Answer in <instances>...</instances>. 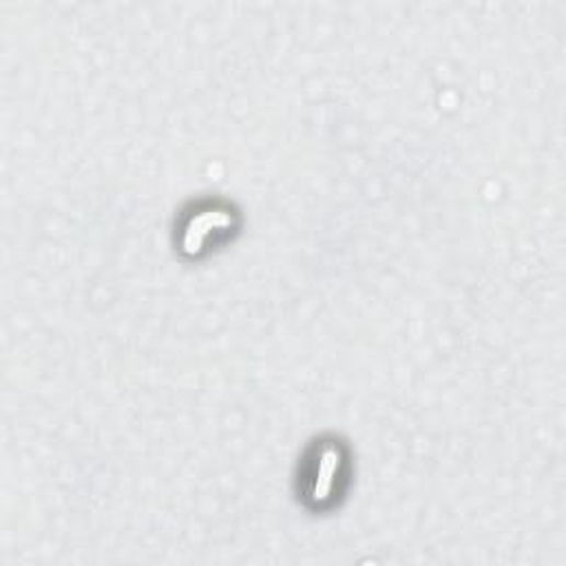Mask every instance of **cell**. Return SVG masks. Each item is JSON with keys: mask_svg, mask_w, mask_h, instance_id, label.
I'll list each match as a JSON object with an SVG mask.
<instances>
[{"mask_svg": "<svg viewBox=\"0 0 566 566\" xmlns=\"http://www.w3.org/2000/svg\"><path fill=\"white\" fill-rule=\"evenodd\" d=\"M233 229V212L212 206V208H204L199 212H195L188 223L184 226V233H182V253L184 255H199L208 240L215 235H221L226 231Z\"/></svg>", "mask_w": 566, "mask_h": 566, "instance_id": "6da1fadb", "label": "cell"}, {"mask_svg": "<svg viewBox=\"0 0 566 566\" xmlns=\"http://www.w3.org/2000/svg\"><path fill=\"white\" fill-rule=\"evenodd\" d=\"M342 451H338L336 444H323L316 454V463L312 467V476H310V498L316 505L327 503L334 496L338 476H342Z\"/></svg>", "mask_w": 566, "mask_h": 566, "instance_id": "7a4b0ae2", "label": "cell"}]
</instances>
